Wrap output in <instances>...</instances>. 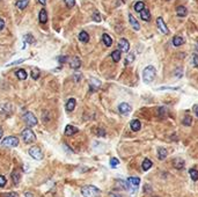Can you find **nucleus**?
<instances>
[{"instance_id": "obj_1", "label": "nucleus", "mask_w": 198, "mask_h": 197, "mask_svg": "<svg viewBox=\"0 0 198 197\" xmlns=\"http://www.w3.org/2000/svg\"><path fill=\"white\" fill-rule=\"evenodd\" d=\"M81 194L85 197H99L101 190L95 186H85L81 188Z\"/></svg>"}, {"instance_id": "obj_2", "label": "nucleus", "mask_w": 198, "mask_h": 197, "mask_svg": "<svg viewBox=\"0 0 198 197\" xmlns=\"http://www.w3.org/2000/svg\"><path fill=\"white\" fill-rule=\"evenodd\" d=\"M155 69H154V66H152V65H148L147 67H145V70H144V72H142V80H144V82L145 84H151L154 78H155Z\"/></svg>"}, {"instance_id": "obj_3", "label": "nucleus", "mask_w": 198, "mask_h": 197, "mask_svg": "<svg viewBox=\"0 0 198 197\" xmlns=\"http://www.w3.org/2000/svg\"><path fill=\"white\" fill-rule=\"evenodd\" d=\"M1 145L5 146V147H16L19 145V139L16 137L9 136V137H6L1 141Z\"/></svg>"}, {"instance_id": "obj_4", "label": "nucleus", "mask_w": 198, "mask_h": 197, "mask_svg": "<svg viewBox=\"0 0 198 197\" xmlns=\"http://www.w3.org/2000/svg\"><path fill=\"white\" fill-rule=\"evenodd\" d=\"M22 138H23V140H24L26 143H28V144L34 143V141L36 140V136H35L34 131L30 130V129L23 130V132H22Z\"/></svg>"}, {"instance_id": "obj_5", "label": "nucleus", "mask_w": 198, "mask_h": 197, "mask_svg": "<svg viewBox=\"0 0 198 197\" xmlns=\"http://www.w3.org/2000/svg\"><path fill=\"white\" fill-rule=\"evenodd\" d=\"M23 119H24V122H26L29 126H35V125L37 124V118L35 117V115H34L33 113H30V111L24 113Z\"/></svg>"}, {"instance_id": "obj_6", "label": "nucleus", "mask_w": 198, "mask_h": 197, "mask_svg": "<svg viewBox=\"0 0 198 197\" xmlns=\"http://www.w3.org/2000/svg\"><path fill=\"white\" fill-rule=\"evenodd\" d=\"M140 184V178L136 176H131L127 178V189H131V193L137 190V187Z\"/></svg>"}, {"instance_id": "obj_7", "label": "nucleus", "mask_w": 198, "mask_h": 197, "mask_svg": "<svg viewBox=\"0 0 198 197\" xmlns=\"http://www.w3.org/2000/svg\"><path fill=\"white\" fill-rule=\"evenodd\" d=\"M29 154L34 159H36V160H42L43 159V152H42V150H41L40 147H37V146L31 147L29 150Z\"/></svg>"}, {"instance_id": "obj_8", "label": "nucleus", "mask_w": 198, "mask_h": 197, "mask_svg": "<svg viewBox=\"0 0 198 197\" xmlns=\"http://www.w3.org/2000/svg\"><path fill=\"white\" fill-rule=\"evenodd\" d=\"M118 110L122 115H125V116H126V115H129V114L131 113L132 108H131V106H130L129 103L123 102V103H120V104L118 106Z\"/></svg>"}, {"instance_id": "obj_9", "label": "nucleus", "mask_w": 198, "mask_h": 197, "mask_svg": "<svg viewBox=\"0 0 198 197\" xmlns=\"http://www.w3.org/2000/svg\"><path fill=\"white\" fill-rule=\"evenodd\" d=\"M118 48H119V51H122V52H127L129 49H130V43H129V41L125 39H120L118 43Z\"/></svg>"}, {"instance_id": "obj_10", "label": "nucleus", "mask_w": 198, "mask_h": 197, "mask_svg": "<svg viewBox=\"0 0 198 197\" xmlns=\"http://www.w3.org/2000/svg\"><path fill=\"white\" fill-rule=\"evenodd\" d=\"M157 26H158L159 30H160L162 34H169V30H168L167 26L165 24V21L162 20V18H158V19H157Z\"/></svg>"}, {"instance_id": "obj_11", "label": "nucleus", "mask_w": 198, "mask_h": 197, "mask_svg": "<svg viewBox=\"0 0 198 197\" xmlns=\"http://www.w3.org/2000/svg\"><path fill=\"white\" fill-rule=\"evenodd\" d=\"M68 64H70L71 69L77 70L81 66V60L79 59V57H72V58L68 59Z\"/></svg>"}, {"instance_id": "obj_12", "label": "nucleus", "mask_w": 198, "mask_h": 197, "mask_svg": "<svg viewBox=\"0 0 198 197\" xmlns=\"http://www.w3.org/2000/svg\"><path fill=\"white\" fill-rule=\"evenodd\" d=\"M100 86H101V81L98 80V79H90L89 80V87H90V91H93V92H95V91H98L100 88Z\"/></svg>"}, {"instance_id": "obj_13", "label": "nucleus", "mask_w": 198, "mask_h": 197, "mask_svg": "<svg viewBox=\"0 0 198 197\" xmlns=\"http://www.w3.org/2000/svg\"><path fill=\"white\" fill-rule=\"evenodd\" d=\"M129 21H130V24L132 26V28H133L135 30H139V29H140V24H139V22L135 19V16H133L132 14H129Z\"/></svg>"}, {"instance_id": "obj_14", "label": "nucleus", "mask_w": 198, "mask_h": 197, "mask_svg": "<svg viewBox=\"0 0 198 197\" xmlns=\"http://www.w3.org/2000/svg\"><path fill=\"white\" fill-rule=\"evenodd\" d=\"M140 18L144 20V21H150V20H151V13H150V11H148L146 7L140 12Z\"/></svg>"}, {"instance_id": "obj_15", "label": "nucleus", "mask_w": 198, "mask_h": 197, "mask_svg": "<svg viewBox=\"0 0 198 197\" xmlns=\"http://www.w3.org/2000/svg\"><path fill=\"white\" fill-rule=\"evenodd\" d=\"M77 132H78L77 128H74L72 125H66V128H65V135L66 136H72V135L77 133Z\"/></svg>"}, {"instance_id": "obj_16", "label": "nucleus", "mask_w": 198, "mask_h": 197, "mask_svg": "<svg viewBox=\"0 0 198 197\" xmlns=\"http://www.w3.org/2000/svg\"><path fill=\"white\" fill-rule=\"evenodd\" d=\"M176 14L179 18H184V16H187L188 11H187V8L184 6H178L177 8H176Z\"/></svg>"}, {"instance_id": "obj_17", "label": "nucleus", "mask_w": 198, "mask_h": 197, "mask_svg": "<svg viewBox=\"0 0 198 197\" xmlns=\"http://www.w3.org/2000/svg\"><path fill=\"white\" fill-rule=\"evenodd\" d=\"M130 128H131L132 131H139L140 128H141V124H140V122H139L138 119H133L130 123Z\"/></svg>"}, {"instance_id": "obj_18", "label": "nucleus", "mask_w": 198, "mask_h": 197, "mask_svg": "<svg viewBox=\"0 0 198 197\" xmlns=\"http://www.w3.org/2000/svg\"><path fill=\"white\" fill-rule=\"evenodd\" d=\"M65 108H66V110H67V111H72V110H74V108H75V100H74V98H70V100L66 102Z\"/></svg>"}, {"instance_id": "obj_19", "label": "nucleus", "mask_w": 198, "mask_h": 197, "mask_svg": "<svg viewBox=\"0 0 198 197\" xmlns=\"http://www.w3.org/2000/svg\"><path fill=\"white\" fill-rule=\"evenodd\" d=\"M184 165H185V162H184V160L181 159V158H176V159L174 160V167H175L176 169H182V168L184 167Z\"/></svg>"}, {"instance_id": "obj_20", "label": "nucleus", "mask_w": 198, "mask_h": 197, "mask_svg": "<svg viewBox=\"0 0 198 197\" xmlns=\"http://www.w3.org/2000/svg\"><path fill=\"white\" fill-rule=\"evenodd\" d=\"M38 20H40L41 23H46V21H48V13H46V11H45L44 8L41 9L40 15H38Z\"/></svg>"}, {"instance_id": "obj_21", "label": "nucleus", "mask_w": 198, "mask_h": 197, "mask_svg": "<svg viewBox=\"0 0 198 197\" xmlns=\"http://www.w3.org/2000/svg\"><path fill=\"white\" fill-rule=\"evenodd\" d=\"M141 167H142V171L144 172H146V171H148L151 167H152V161L150 160V159H144V161H142V165H141Z\"/></svg>"}, {"instance_id": "obj_22", "label": "nucleus", "mask_w": 198, "mask_h": 197, "mask_svg": "<svg viewBox=\"0 0 198 197\" xmlns=\"http://www.w3.org/2000/svg\"><path fill=\"white\" fill-rule=\"evenodd\" d=\"M168 156V152H167V150L166 148H163V147H160L158 150V158L160 160H163V159H166Z\"/></svg>"}, {"instance_id": "obj_23", "label": "nucleus", "mask_w": 198, "mask_h": 197, "mask_svg": "<svg viewBox=\"0 0 198 197\" xmlns=\"http://www.w3.org/2000/svg\"><path fill=\"white\" fill-rule=\"evenodd\" d=\"M102 41H103V43H104L107 46H111V44H113V39H111V37H110L108 34H103Z\"/></svg>"}, {"instance_id": "obj_24", "label": "nucleus", "mask_w": 198, "mask_h": 197, "mask_svg": "<svg viewBox=\"0 0 198 197\" xmlns=\"http://www.w3.org/2000/svg\"><path fill=\"white\" fill-rule=\"evenodd\" d=\"M79 39L80 42H82V43H87L89 41V35L86 31H81L79 34Z\"/></svg>"}, {"instance_id": "obj_25", "label": "nucleus", "mask_w": 198, "mask_h": 197, "mask_svg": "<svg viewBox=\"0 0 198 197\" xmlns=\"http://www.w3.org/2000/svg\"><path fill=\"white\" fill-rule=\"evenodd\" d=\"M28 4H29V0H19L16 2V7L19 9H24L28 6Z\"/></svg>"}, {"instance_id": "obj_26", "label": "nucleus", "mask_w": 198, "mask_h": 197, "mask_svg": "<svg viewBox=\"0 0 198 197\" xmlns=\"http://www.w3.org/2000/svg\"><path fill=\"white\" fill-rule=\"evenodd\" d=\"M15 74H16V77L20 79V80H24V79H27V72L24 71V70H18L16 72H15Z\"/></svg>"}, {"instance_id": "obj_27", "label": "nucleus", "mask_w": 198, "mask_h": 197, "mask_svg": "<svg viewBox=\"0 0 198 197\" xmlns=\"http://www.w3.org/2000/svg\"><path fill=\"white\" fill-rule=\"evenodd\" d=\"M184 43V39L182 36H175L174 39H173V44L175 45V46H179V45H182Z\"/></svg>"}, {"instance_id": "obj_28", "label": "nucleus", "mask_w": 198, "mask_h": 197, "mask_svg": "<svg viewBox=\"0 0 198 197\" xmlns=\"http://www.w3.org/2000/svg\"><path fill=\"white\" fill-rule=\"evenodd\" d=\"M111 58H113V60H114L115 63L119 61V60H120V51H119V50L113 51V52H111Z\"/></svg>"}, {"instance_id": "obj_29", "label": "nucleus", "mask_w": 198, "mask_h": 197, "mask_svg": "<svg viewBox=\"0 0 198 197\" xmlns=\"http://www.w3.org/2000/svg\"><path fill=\"white\" fill-rule=\"evenodd\" d=\"M144 8H145V4H144L142 1H138V2L135 4V11H136V12L140 13Z\"/></svg>"}, {"instance_id": "obj_30", "label": "nucleus", "mask_w": 198, "mask_h": 197, "mask_svg": "<svg viewBox=\"0 0 198 197\" xmlns=\"http://www.w3.org/2000/svg\"><path fill=\"white\" fill-rule=\"evenodd\" d=\"M189 174H190V177L192 178V181H197L198 180V171L196 168H191L189 171Z\"/></svg>"}, {"instance_id": "obj_31", "label": "nucleus", "mask_w": 198, "mask_h": 197, "mask_svg": "<svg viewBox=\"0 0 198 197\" xmlns=\"http://www.w3.org/2000/svg\"><path fill=\"white\" fill-rule=\"evenodd\" d=\"M40 74H41V72H40V70H38L37 67H34V69L31 70V78L33 79L37 80V79L40 78Z\"/></svg>"}, {"instance_id": "obj_32", "label": "nucleus", "mask_w": 198, "mask_h": 197, "mask_svg": "<svg viewBox=\"0 0 198 197\" xmlns=\"http://www.w3.org/2000/svg\"><path fill=\"white\" fill-rule=\"evenodd\" d=\"M12 180H13L14 184H19V182H20V174L18 172H13L12 173Z\"/></svg>"}, {"instance_id": "obj_33", "label": "nucleus", "mask_w": 198, "mask_h": 197, "mask_svg": "<svg viewBox=\"0 0 198 197\" xmlns=\"http://www.w3.org/2000/svg\"><path fill=\"white\" fill-rule=\"evenodd\" d=\"M191 124H192V118H191V116L187 115L185 117L183 118V125H185V126H190Z\"/></svg>"}, {"instance_id": "obj_34", "label": "nucleus", "mask_w": 198, "mask_h": 197, "mask_svg": "<svg viewBox=\"0 0 198 197\" xmlns=\"http://www.w3.org/2000/svg\"><path fill=\"white\" fill-rule=\"evenodd\" d=\"M166 113H167V109L163 108V107H160L158 109V116L159 117H165L166 116Z\"/></svg>"}, {"instance_id": "obj_35", "label": "nucleus", "mask_w": 198, "mask_h": 197, "mask_svg": "<svg viewBox=\"0 0 198 197\" xmlns=\"http://www.w3.org/2000/svg\"><path fill=\"white\" fill-rule=\"evenodd\" d=\"M133 60H135V55H133V54H130V55H127V57L125 58V65H129V64H131Z\"/></svg>"}, {"instance_id": "obj_36", "label": "nucleus", "mask_w": 198, "mask_h": 197, "mask_svg": "<svg viewBox=\"0 0 198 197\" xmlns=\"http://www.w3.org/2000/svg\"><path fill=\"white\" fill-rule=\"evenodd\" d=\"M24 41H26V42H28V43H30V44L35 43V39L31 36V34H28V35H26V36H24Z\"/></svg>"}, {"instance_id": "obj_37", "label": "nucleus", "mask_w": 198, "mask_h": 197, "mask_svg": "<svg viewBox=\"0 0 198 197\" xmlns=\"http://www.w3.org/2000/svg\"><path fill=\"white\" fill-rule=\"evenodd\" d=\"M118 163H119L118 159H116V158H113V159H110V166H111L113 168H115V167H116Z\"/></svg>"}, {"instance_id": "obj_38", "label": "nucleus", "mask_w": 198, "mask_h": 197, "mask_svg": "<svg viewBox=\"0 0 198 197\" xmlns=\"http://www.w3.org/2000/svg\"><path fill=\"white\" fill-rule=\"evenodd\" d=\"M192 65L195 66V67H198V55L197 54H194L192 55Z\"/></svg>"}, {"instance_id": "obj_39", "label": "nucleus", "mask_w": 198, "mask_h": 197, "mask_svg": "<svg viewBox=\"0 0 198 197\" xmlns=\"http://www.w3.org/2000/svg\"><path fill=\"white\" fill-rule=\"evenodd\" d=\"M65 4L68 8H72L74 5H75V0H65Z\"/></svg>"}, {"instance_id": "obj_40", "label": "nucleus", "mask_w": 198, "mask_h": 197, "mask_svg": "<svg viewBox=\"0 0 198 197\" xmlns=\"http://www.w3.org/2000/svg\"><path fill=\"white\" fill-rule=\"evenodd\" d=\"M92 18H93L94 21H96V22H100V21H101V16H100L99 12H95V13L93 14V16H92Z\"/></svg>"}, {"instance_id": "obj_41", "label": "nucleus", "mask_w": 198, "mask_h": 197, "mask_svg": "<svg viewBox=\"0 0 198 197\" xmlns=\"http://www.w3.org/2000/svg\"><path fill=\"white\" fill-rule=\"evenodd\" d=\"M6 183H7V181H6L5 176L0 175V187H5V186H6Z\"/></svg>"}, {"instance_id": "obj_42", "label": "nucleus", "mask_w": 198, "mask_h": 197, "mask_svg": "<svg viewBox=\"0 0 198 197\" xmlns=\"http://www.w3.org/2000/svg\"><path fill=\"white\" fill-rule=\"evenodd\" d=\"M165 89H172V91H177L178 87H160L158 91H165Z\"/></svg>"}, {"instance_id": "obj_43", "label": "nucleus", "mask_w": 198, "mask_h": 197, "mask_svg": "<svg viewBox=\"0 0 198 197\" xmlns=\"http://www.w3.org/2000/svg\"><path fill=\"white\" fill-rule=\"evenodd\" d=\"M23 61H24V59H19V60H16V61H13V63L8 64L7 66H13V65H18V64H21V63H23Z\"/></svg>"}, {"instance_id": "obj_44", "label": "nucleus", "mask_w": 198, "mask_h": 197, "mask_svg": "<svg viewBox=\"0 0 198 197\" xmlns=\"http://www.w3.org/2000/svg\"><path fill=\"white\" fill-rule=\"evenodd\" d=\"M98 136H104L105 135V132H104V130L103 129H98Z\"/></svg>"}, {"instance_id": "obj_45", "label": "nucleus", "mask_w": 198, "mask_h": 197, "mask_svg": "<svg viewBox=\"0 0 198 197\" xmlns=\"http://www.w3.org/2000/svg\"><path fill=\"white\" fill-rule=\"evenodd\" d=\"M4 28H5V21L2 19H0V31H1Z\"/></svg>"}, {"instance_id": "obj_46", "label": "nucleus", "mask_w": 198, "mask_h": 197, "mask_svg": "<svg viewBox=\"0 0 198 197\" xmlns=\"http://www.w3.org/2000/svg\"><path fill=\"white\" fill-rule=\"evenodd\" d=\"M6 197H16V194L15 193H9V194H7Z\"/></svg>"}, {"instance_id": "obj_47", "label": "nucleus", "mask_w": 198, "mask_h": 197, "mask_svg": "<svg viewBox=\"0 0 198 197\" xmlns=\"http://www.w3.org/2000/svg\"><path fill=\"white\" fill-rule=\"evenodd\" d=\"M66 60H67V58H66V57H59V61H60V63H65Z\"/></svg>"}, {"instance_id": "obj_48", "label": "nucleus", "mask_w": 198, "mask_h": 197, "mask_svg": "<svg viewBox=\"0 0 198 197\" xmlns=\"http://www.w3.org/2000/svg\"><path fill=\"white\" fill-rule=\"evenodd\" d=\"M194 110H195V114H196V116L198 117V106H195V107H194Z\"/></svg>"}, {"instance_id": "obj_49", "label": "nucleus", "mask_w": 198, "mask_h": 197, "mask_svg": "<svg viewBox=\"0 0 198 197\" xmlns=\"http://www.w3.org/2000/svg\"><path fill=\"white\" fill-rule=\"evenodd\" d=\"M24 197H34V195H33L31 193H26V195H24Z\"/></svg>"}, {"instance_id": "obj_50", "label": "nucleus", "mask_w": 198, "mask_h": 197, "mask_svg": "<svg viewBox=\"0 0 198 197\" xmlns=\"http://www.w3.org/2000/svg\"><path fill=\"white\" fill-rule=\"evenodd\" d=\"M38 2H40L41 5H45L46 4V0H37Z\"/></svg>"}, {"instance_id": "obj_51", "label": "nucleus", "mask_w": 198, "mask_h": 197, "mask_svg": "<svg viewBox=\"0 0 198 197\" xmlns=\"http://www.w3.org/2000/svg\"><path fill=\"white\" fill-rule=\"evenodd\" d=\"M110 197H120V196L117 195V194H115V193H111V194H110Z\"/></svg>"}, {"instance_id": "obj_52", "label": "nucleus", "mask_w": 198, "mask_h": 197, "mask_svg": "<svg viewBox=\"0 0 198 197\" xmlns=\"http://www.w3.org/2000/svg\"><path fill=\"white\" fill-rule=\"evenodd\" d=\"M1 137H2V129L0 128V139H1Z\"/></svg>"}, {"instance_id": "obj_53", "label": "nucleus", "mask_w": 198, "mask_h": 197, "mask_svg": "<svg viewBox=\"0 0 198 197\" xmlns=\"http://www.w3.org/2000/svg\"><path fill=\"white\" fill-rule=\"evenodd\" d=\"M196 50H197V51H198V43H197V44H196Z\"/></svg>"}, {"instance_id": "obj_54", "label": "nucleus", "mask_w": 198, "mask_h": 197, "mask_svg": "<svg viewBox=\"0 0 198 197\" xmlns=\"http://www.w3.org/2000/svg\"><path fill=\"white\" fill-rule=\"evenodd\" d=\"M122 1H123V2H125V1H126V0H122Z\"/></svg>"}, {"instance_id": "obj_55", "label": "nucleus", "mask_w": 198, "mask_h": 197, "mask_svg": "<svg viewBox=\"0 0 198 197\" xmlns=\"http://www.w3.org/2000/svg\"><path fill=\"white\" fill-rule=\"evenodd\" d=\"M167 1H168V0H167Z\"/></svg>"}]
</instances>
